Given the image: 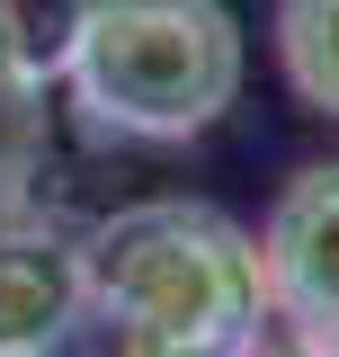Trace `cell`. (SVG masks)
<instances>
[{"label": "cell", "instance_id": "7a4b0ae2", "mask_svg": "<svg viewBox=\"0 0 339 357\" xmlns=\"http://www.w3.org/2000/svg\"><path fill=\"white\" fill-rule=\"evenodd\" d=\"M241 18L223 0H81L54 81L116 143H197L241 98Z\"/></svg>", "mask_w": 339, "mask_h": 357}, {"label": "cell", "instance_id": "6da1fadb", "mask_svg": "<svg viewBox=\"0 0 339 357\" xmlns=\"http://www.w3.org/2000/svg\"><path fill=\"white\" fill-rule=\"evenodd\" d=\"M81 321H98L134 357H250L268 340L259 232L197 206L143 197L81 232Z\"/></svg>", "mask_w": 339, "mask_h": 357}, {"label": "cell", "instance_id": "3957f363", "mask_svg": "<svg viewBox=\"0 0 339 357\" xmlns=\"http://www.w3.org/2000/svg\"><path fill=\"white\" fill-rule=\"evenodd\" d=\"M259 277L277 331L312 357H339V161L295 170L259 223Z\"/></svg>", "mask_w": 339, "mask_h": 357}, {"label": "cell", "instance_id": "5b68a950", "mask_svg": "<svg viewBox=\"0 0 339 357\" xmlns=\"http://www.w3.org/2000/svg\"><path fill=\"white\" fill-rule=\"evenodd\" d=\"M277 63L312 116H339V0H277Z\"/></svg>", "mask_w": 339, "mask_h": 357}, {"label": "cell", "instance_id": "8992f818", "mask_svg": "<svg viewBox=\"0 0 339 357\" xmlns=\"http://www.w3.org/2000/svg\"><path fill=\"white\" fill-rule=\"evenodd\" d=\"M36 81H45V63H36V45H27V27H18V9L0 0V116H18L36 98Z\"/></svg>", "mask_w": 339, "mask_h": 357}, {"label": "cell", "instance_id": "277c9868", "mask_svg": "<svg viewBox=\"0 0 339 357\" xmlns=\"http://www.w3.org/2000/svg\"><path fill=\"white\" fill-rule=\"evenodd\" d=\"M81 331V241L0 215V357H45Z\"/></svg>", "mask_w": 339, "mask_h": 357}]
</instances>
